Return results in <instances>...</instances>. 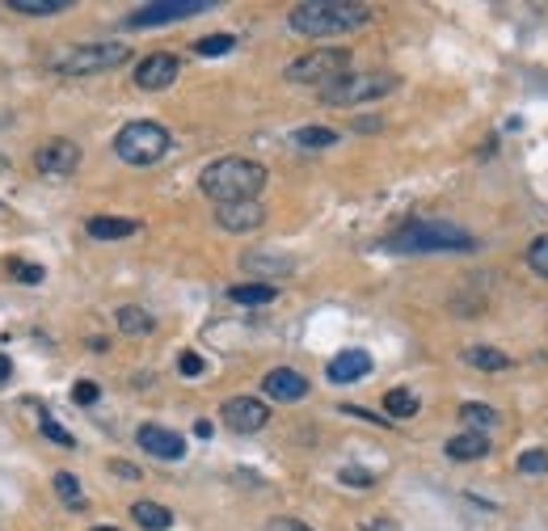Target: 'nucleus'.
<instances>
[{"instance_id": "obj_1", "label": "nucleus", "mask_w": 548, "mask_h": 531, "mask_svg": "<svg viewBox=\"0 0 548 531\" xmlns=\"http://www.w3.org/2000/svg\"><path fill=\"white\" fill-rule=\"evenodd\" d=\"M198 190L207 194L215 207L224 203H254L266 190V165L249 157H220L198 173Z\"/></svg>"}, {"instance_id": "obj_2", "label": "nucleus", "mask_w": 548, "mask_h": 531, "mask_svg": "<svg viewBox=\"0 0 548 531\" xmlns=\"http://www.w3.org/2000/svg\"><path fill=\"white\" fill-rule=\"evenodd\" d=\"M371 21L367 4H351V0H304L287 13V26L304 38H334V34H351Z\"/></svg>"}, {"instance_id": "obj_3", "label": "nucleus", "mask_w": 548, "mask_h": 531, "mask_svg": "<svg viewBox=\"0 0 548 531\" xmlns=\"http://www.w3.org/2000/svg\"><path fill=\"white\" fill-rule=\"evenodd\" d=\"M384 249H392V253H468L472 237L464 228L443 224V220H409L388 237Z\"/></svg>"}, {"instance_id": "obj_4", "label": "nucleus", "mask_w": 548, "mask_h": 531, "mask_svg": "<svg viewBox=\"0 0 548 531\" xmlns=\"http://www.w3.org/2000/svg\"><path fill=\"white\" fill-rule=\"evenodd\" d=\"M131 47L123 43H77V47H55L47 55V68L60 76H93V72H110V68L127 64Z\"/></svg>"}, {"instance_id": "obj_5", "label": "nucleus", "mask_w": 548, "mask_h": 531, "mask_svg": "<svg viewBox=\"0 0 548 531\" xmlns=\"http://www.w3.org/2000/svg\"><path fill=\"white\" fill-rule=\"evenodd\" d=\"M169 148H173L169 131H165L161 123H148V118L127 123V127L114 135V157L127 165H157Z\"/></svg>"}, {"instance_id": "obj_6", "label": "nucleus", "mask_w": 548, "mask_h": 531, "mask_svg": "<svg viewBox=\"0 0 548 531\" xmlns=\"http://www.w3.org/2000/svg\"><path fill=\"white\" fill-rule=\"evenodd\" d=\"M397 84L401 81H397L392 72H346L338 81L321 84V101H329V106H359V101L388 97Z\"/></svg>"}, {"instance_id": "obj_7", "label": "nucleus", "mask_w": 548, "mask_h": 531, "mask_svg": "<svg viewBox=\"0 0 548 531\" xmlns=\"http://www.w3.org/2000/svg\"><path fill=\"white\" fill-rule=\"evenodd\" d=\"M346 68H351V51L321 47V51L300 55L295 64H287L283 76H287L291 84H329V81H338V76H346Z\"/></svg>"}, {"instance_id": "obj_8", "label": "nucleus", "mask_w": 548, "mask_h": 531, "mask_svg": "<svg viewBox=\"0 0 548 531\" xmlns=\"http://www.w3.org/2000/svg\"><path fill=\"white\" fill-rule=\"evenodd\" d=\"M211 0H161V4H144L127 17V26L144 30V26H165V21H186V17L207 13Z\"/></svg>"}, {"instance_id": "obj_9", "label": "nucleus", "mask_w": 548, "mask_h": 531, "mask_svg": "<svg viewBox=\"0 0 548 531\" xmlns=\"http://www.w3.org/2000/svg\"><path fill=\"white\" fill-rule=\"evenodd\" d=\"M220 418H224L228 430H237V435H258V430H266V422H270V409H266L258 397H228L224 409H220Z\"/></svg>"}, {"instance_id": "obj_10", "label": "nucleus", "mask_w": 548, "mask_h": 531, "mask_svg": "<svg viewBox=\"0 0 548 531\" xmlns=\"http://www.w3.org/2000/svg\"><path fill=\"white\" fill-rule=\"evenodd\" d=\"M215 224L224 232H254L266 224V207L258 198L254 203H224V207H215Z\"/></svg>"}, {"instance_id": "obj_11", "label": "nucleus", "mask_w": 548, "mask_h": 531, "mask_svg": "<svg viewBox=\"0 0 548 531\" xmlns=\"http://www.w3.org/2000/svg\"><path fill=\"white\" fill-rule=\"evenodd\" d=\"M178 81V60L173 55H148L144 64L135 68V84L144 89V93H157V89H169V84Z\"/></svg>"}, {"instance_id": "obj_12", "label": "nucleus", "mask_w": 548, "mask_h": 531, "mask_svg": "<svg viewBox=\"0 0 548 531\" xmlns=\"http://www.w3.org/2000/svg\"><path fill=\"white\" fill-rule=\"evenodd\" d=\"M34 165L43 173H72L81 165V148L72 144V140H47V144L34 152Z\"/></svg>"}, {"instance_id": "obj_13", "label": "nucleus", "mask_w": 548, "mask_h": 531, "mask_svg": "<svg viewBox=\"0 0 548 531\" xmlns=\"http://www.w3.org/2000/svg\"><path fill=\"white\" fill-rule=\"evenodd\" d=\"M262 392H266L270 401H304V397H308V380L295 367H274V371H266Z\"/></svg>"}, {"instance_id": "obj_14", "label": "nucleus", "mask_w": 548, "mask_h": 531, "mask_svg": "<svg viewBox=\"0 0 548 531\" xmlns=\"http://www.w3.org/2000/svg\"><path fill=\"white\" fill-rule=\"evenodd\" d=\"M140 447L148 455H157V460H181L186 455V438L173 435V430H165V426H140Z\"/></svg>"}, {"instance_id": "obj_15", "label": "nucleus", "mask_w": 548, "mask_h": 531, "mask_svg": "<svg viewBox=\"0 0 548 531\" xmlns=\"http://www.w3.org/2000/svg\"><path fill=\"white\" fill-rule=\"evenodd\" d=\"M371 371V354L367 350H342L329 358V367H325V375L334 380V384H355V380H363Z\"/></svg>"}, {"instance_id": "obj_16", "label": "nucleus", "mask_w": 548, "mask_h": 531, "mask_svg": "<svg viewBox=\"0 0 548 531\" xmlns=\"http://www.w3.org/2000/svg\"><path fill=\"white\" fill-rule=\"evenodd\" d=\"M131 519H135L144 531H169L173 527V511L161 506V502H135V506H131Z\"/></svg>"}, {"instance_id": "obj_17", "label": "nucleus", "mask_w": 548, "mask_h": 531, "mask_svg": "<svg viewBox=\"0 0 548 531\" xmlns=\"http://www.w3.org/2000/svg\"><path fill=\"white\" fill-rule=\"evenodd\" d=\"M135 220H118V215H93L89 224H85V232L93 237V241H118V237H131L135 232Z\"/></svg>"}, {"instance_id": "obj_18", "label": "nucleus", "mask_w": 548, "mask_h": 531, "mask_svg": "<svg viewBox=\"0 0 548 531\" xmlns=\"http://www.w3.org/2000/svg\"><path fill=\"white\" fill-rule=\"evenodd\" d=\"M241 266L249 274H262V278H278V274L295 270V261H291V258H274V253H245Z\"/></svg>"}, {"instance_id": "obj_19", "label": "nucleus", "mask_w": 548, "mask_h": 531, "mask_svg": "<svg viewBox=\"0 0 548 531\" xmlns=\"http://www.w3.org/2000/svg\"><path fill=\"white\" fill-rule=\"evenodd\" d=\"M447 455H452V460H481V455H489V438L464 430V435L447 438Z\"/></svg>"}, {"instance_id": "obj_20", "label": "nucleus", "mask_w": 548, "mask_h": 531, "mask_svg": "<svg viewBox=\"0 0 548 531\" xmlns=\"http://www.w3.org/2000/svg\"><path fill=\"white\" fill-rule=\"evenodd\" d=\"M460 418H464V426L472 435H485V430L498 426V409H489V405H481V401H464L460 405Z\"/></svg>"}, {"instance_id": "obj_21", "label": "nucleus", "mask_w": 548, "mask_h": 531, "mask_svg": "<svg viewBox=\"0 0 548 531\" xmlns=\"http://www.w3.org/2000/svg\"><path fill=\"white\" fill-rule=\"evenodd\" d=\"M274 295H278V287H274V283H241V287H232L228 291V300H232V304H270Z\"/></svg>"}, {"instance_id": "obj_22", "label": "nucleus", "mask_w": 548, "mask_h": 531, "mask_svg": "<svg viewBox=\"0 0 548 531\" xmlns=\"http://www.w3.org/2000/svg\"><path fill=\"white\" fill-rule=\"evenodd\" d=\"M114 325H118L123 334H131V338H140V334H152V317H148L144 308H135V304L118 308V312H114Z\"/></svg>"}, {"instance_id": "obj_23", "label": "nucleus", "mask_w": 548, "mask_h": 531, "mask_svg": "<svg viewBox=\"0 0 548 531\" xmlns=\"http://www.w3.org/2000/svg\"><path fill=\"white\" fill-rule=\"evenodd\" d=\"M384 414L388 418H418V397L409 388H392V392H384Z\"/></svg>"}, {"instance_id": "obj_24", "label": "nucleus", "mask_w": 548, "mask_h": 531, "mask_svg": "<svg viewBox=\"0 0 548 531\" xmlns=\"http://www.w3.org/2000/svg\"><path fill=\"white\" fill-rule=\"evenodd\" d=\"M464 358L472 363V367H481V371H502L506 363H511V358H506L502 350H494V346H468Z\"/></svg>"}, {"instance_id": "obj_25", "label": "nucleus", "mask_w": 548, "mask_h": 531, "mask_svg": "<svg viewBox=\"0 0 548 531\" xmlns=\"http://www.w3.org/2000/svg\"><path fill=\"white\" fill-rule=\"evenodd\" d=\"M9 9L26 17H51V13H64L68 0H9Z\"/></svg>"}, {"instance_id": "obj_26", "label": "nucleus", "mask_w": 548, "mask_h": 531, "mask_svg": "<svg viewBox=\"0 0 548 531\" xmlns=\"http://www.w3.org/2000/svg\"><path fill=\"white\" fill-rule=\"evenodd\" d=\"M55 494H60L64 506H85V489L72 472H55Z\"/></svg>"}, {"instance_id": "obj_27", "label": "nucleus", "mask_w": 548, "mask_h": 531, "mask_svg": "<svg viewBox=\"0 0 548 531\" xmlns=\"http://www.w3.org/2000/svg\"><path fill=\"white\" fill-rule=\"evenodd\" d=\"M338 144V131L329 127H300L295 131V148H329Z\"/></svg>"}, {"instance_id": "obj_28", "label": "nucleus", "mask_w": 548, "mask_h": 531, "mask_svg": "<svg viewBox=\"0 0 548 531\" xmlns=\"http://www.w3.org/2000/svg\"><path fill=\"white\" fill-rule=\"evenodd\" d=\"M237 47V38H232V34H207V38H198V43H194V51H198V55H228V51Z\"/></svg>"}, {"instance_id": "obj_29", "label": "nucleus", "mask_w": 548, "mask_h": 531, "mask_svg": "<svg viewBox=\"0 0 548 531\" xmlns=\"http://www.w3.org/2000/svg\"><path fill=\"white\" fill-rule=\"evenodd\" d=\"M519 472L544 477V472H548V451H544V447H528L523 455H519Z\"/></svg>"}, {"instance_id": "obj_30", "label": "nucleus", "mask_w": 548, "mask_h": 531, "mask_svg": "<svg viewBox=\"0 0 548 531\" xmlns=\"http://www.w3.org/2000/svg\"><path fill=\"white\" fill-rule=\"evenodd\" d=\"M9 274H13L17 283H26V287H38V283L47 278V270L34 266V261H9Z\"/></svg>"}, {"instance_id": "obj_31", "label": "nucleus", "mask_w": 548, "mask_h": 531, "mask_svg": "<svg viewBox=\"0 0 548 531\" xmlns=\"http://www.w3.org/2000/svg\"><path fill=\"white\" fill-rule=\"evenodd\" d=\"M528 266H532L536 274H544V278H548V237L532 241V249H528Z\"/></svg>"}, {"instance_id": "obj_32", "label": "nucleus", "mask_w": 548, "mask_h": 531, "mask_svg": "<svg viewBox=\"0 0 548 531\" xmlns=\"http://www.w3.org/2000/svg\"><path fill=\"white\" fill-rule=\"evenodd\" d=\"M38 430H43L51 443H60V447H72V443H77V438L68 435V430H64V426H60L55 418H43V422H38Z\"/></svg>"}, {"instance_id": "obj_33", "label": "nucleus", "mask_w": 548, "mask_h": 531, "mask_svg": "<svg viewBox=\"0 0 548 531\" xmlns=\"http://www.w3.org/2000/svg\"><path fill=\"white\" fill-rule=\"evenodd\" d=\"M338 481L351 485V489H371V485H375V477H371V472H363V468H342Z\"/></svg>"}, {"instance_id": "obj_34", "label": "nucleus", "mask_w": 548, "mask_h": 531, "mask_svg": "<svg viewBox=\"0 0 548 531\" xmlns=\"http://www.w3.org/2000/svg\"><path fill=\"white\" fill-rule=\"evenodd\" d=\"M97 397H101V388H97L93 380H77V384H72V401L77 405H93Z\"/></svg>"}, {"instance_id": "obj_35", "label": "nucleus", "mask_w": 548, "mask_h": 531, "mask_svg": "<svg viewBox=\"0 0 548 531\" xmlns=\"http://www.w3.org/2000/svg\"><path fill=\"white\" fill-rule=\"evenodd\" d=\"M178 371H181V375H203V358H198L194 350H186L178 358Z\"/></svg>"}, {"instance_id": "obj_36", "label": "nucleus", "mask_w": 548, "mask_h": 531, "mask_svg": "<svg viewBox=\"0 0 548 531\" xmlns=\"http://www.w3.org/2000/svg\"><path fill=\"white\" fill-rule=\"evenodd\" d=\"M110 472H114V477H127V481H140V468H135V464H123V460H114Z\"/></svg>"}, {"instance_id": "obj_37", "label": "nucleus", "mask_w": 548, "mask_h": 531, "mask_svg": "<svg viewBox=\"0 0 548 531\" xmlns=\"http://www.w3.org/2000/svg\"><path fill=\"white\" fill-rule=\"evenodd\" d=\"M342 414H351V418H363V422H388V418H375V414H367V409H359V405H342Z\"/></svg>"}, {"instance_id": "obj_38", "label": "nucleus", "mask_w": 548, "mask_h": 531, "mask_svg": "<svg viewBox=\"0 0 548 531\" xmlns=\"http://www.w3.org/2000/svg\"><path fill=\"white\" fill-rule=\"evenodd\" d=\"M367 531H401V527H397V523H392V519L375 515V519H371V523H367Z\"/></svg>"}, {"instance_id": "obj_39", "label": "nucleus", "mask_w": 548, "mask_h": 531, "mask_svg": "<svg viewBox=\"0 0 548 531\" xmlns=\"http://www.w3.org/2000/svg\"><path fill=\"white\" fill-rule=\"evenodd\" d=\"M270 531H312V527H304V523H295V519H278Z\"/></svg>"}, {"instance_id": "obj_40", "label": "nucleus", "mask_w": 548, "mask_h": 531, "mask_svg": "<svg viewBox=\"0 0 548 531\" xmlns=\"http://www.w3.org/2000/svg\"><path fill=\"white\" fill-rule=\"evenodd\" d=\"M9 375H13V358H9V354H0V384H4Z\"/></svg>"}, {"instance_id": "obj_41", "label": "nucleus", "mask_w": 548, "mask_h": 531, "mask_svg": "<svg viewBox=\"0 0 548 531\" xmlns=\"http://www.w3.org/2000/svg\"><path fill=\"white\" fill-rule=\"evenodd\" d=\"M93 531H118V527H93Z\"/></svg>"}]
</instances>
